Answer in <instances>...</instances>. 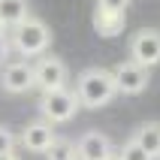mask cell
I'll return each mask as SVG.
<instances>
[{"label": "cell", "mask_w": 160, "mask_h": 160, "mask_svg": "<svg viewBox=\"0 0 160 160\" xmlns=\"http://www.w3.org/2000/svg\"><path fill=\"white\" fill-rule=\"evenodd\" d=\"M115 94H118V88H115L112 72H109V70H100V67L85 70L79 76V82H76V97H79V106H85V109L106 106Z\"/></svg>", "instance_id": "6da1fadb"}, {"label": "cell", "mask_w": 160, "mask_h": 160, "mask_svg": "<svg viewBox=\"0 0 160 160\" xmlns=\"http://www.w3.org/2000/svg\"><path fill=\"white\" fill-rule=\"evenodd\" d=\"M52 42V33H48V27L39 21V18H30L27 15L21 24L12 27V45H15L18 54H24V58H33V54H42Z\"/></svg>", "instance_id": "7a4b0ae2"}, {"label": "cell", "mask_w": 160, "mask_h": 160, "mask_svg": "<svg viewBox=\"0 0 160 160\" xmlns=\"http://www.w3.org/2000/svg\"><path fill=\"white\" fill-rule=\"evenodd\" d=\"M39 109H42V115H45L48 124H67L79 112V97L70 88H54V91H45L42 94Z\"/></svg>", "instance_id": "3957f363"}, {"label": "cell", "mask_w": 160, "mask_h": 160, "mask_svg": "<svg viewBox=\"0 0 160 160\" xmlns=\"http://www.w3.org/2000/svg\"><path fill=\"white\" fill-rule=\"evenodd\" d=\"M130 61L145 67V70H151L154 63H160V33L157 30L145 27V30H139L130 39Z\"/></svg>", "instance_id": "277c9868"}, {"label": "cell", "mask_w": 160, "mask_h": 160, "mask_svg": "<svg viewBox=\"0 0 160 160\" xmlns=\"http://www.w3.org/2000/svg\"><path fill=\"white\" fill-rule=\"evenodd\" d=\"M33 85L42 94L54 88H67V63L61 58H39L33 67Z\"/></svg>", "instance_id": "5b68a950"}, {"label": "cell", "mask_w": 160, "mask_h": 160, "mask_svg": "<svg viewBox=\"0 0 160 160\" xmlns=\"http://www.w3.org/2000/svg\"><path fill=\"white\" fill-rule=\"evenodd\" d=\"M112 79H115L118 94H130V97L133 94H142L148 88V70L139 67V63H133V61L118 63L115 70H112Z\"/></svg>", "instance_id": "8992f818"}, {"label": "cell", "mask_w": 160, "mask_h": 160, "mask_svg": "<svg viewBox=\"0 0 160 160\" xmlns=\"http://www.w3.org/2000/svg\"><path fill=\"white\" fill-rule=\"evenodd\" d=\"M0 85L9 94H24L33 88V67L24 61H12L0 70Z\"/></svg>", "instance_id": "52a82bcc"}, {"label": "cell", "mask_w": 160, "mask_h": 160, "mask_svg": "<svg viewBox=\"0 0 160 160\" xmlns=\"http://www.w3.org/2000/svg\"><path fill=\"white\" fill-rule=\"evenodd\" d=\"M72 151H76V160H103V157L112 154V142H109L106 133L88 130L79 142L72 145Z\"/></svg>", "instance_id": "ba28073f"}, {"label": "cell", "mask_w": 160, "mask_h": 160, "mask_svg": "<svg viewBox=\"0 0 160 160\" xmlns=\"http://www.w3.org/2000/svg\"><path fill=\"white\" fill-rule=\"evenodd\" d=\"M54 142V124L48 121H36V124H27L24 133H21V145L33 154H45L48 145Z\"/></svg>", "instance_id": "9c48e42d"}, {"label": "cell", "mask_w": 160, "mask_h": 160, "mask_svg": "<svg viewBox=\"0 0 160 160\" xmlns=\"http://www.w3.org/2000/svg\"><path fill=\"white\" fill-rule=\"evenodd\" d=\"M124 18L127 12H109V9H94V30L100 36H118L124 30Z\"/></svg>", "instance_id": "30bf717a"}, {"label": "cell", "mask_w": 160, "mask_h": 160, "mask_svg": "<svg viewBox=\"0 0 160 160\" xmlns=\"http://www.w3.org/2000/svg\"><path fill=\"white\" fill-rule=\"evenodd\" d=\"M133 142L142 148L148 157H160V124L151 121V124H142L133 133Z\"/></svg>", "instance_id": "8fae6325"}, {"label": "cell", "mask_w": 160, "mask_h": 160, "mask_svg": "<svg viewBox=\"0 0 160 160\" xmlns=\"http://www.w3.org/2000/svg\"><path fill=\"white\" fill-rule=\"evenodd\" d=\"M27 15H30L27 0H0V21H3V27L21 24Z\"/></svg>", "instance_id": "7c38bea8"}, {"label": "cell", "mask_w": 160, "mask_h": 160, "mask_svg": "<svg viewBox=\"0 0 160 160\" xmlns=\"http://www.w3.org/2000/svg\"><path fill=\"white\" fill-rule=\"evenodd\" d=\"M48 160H76V151H72V142H67V139H58L54 136V142L48 145Z\"/></svg>", "instance_id": "4fadbf2b"}, {"label": "cell", "mask_w": 160, "mask_h": 160, "mask_svg": "<svg viewBox=\"0 0 160 160\" xmlns=\"http://www.w3.org/2000/svg\"><path fill=\"white\" fill-rule=\"evenodd\" d=\"M115 157H118V160H154V157H148V154H145L142 148L133 142V139H127V142H124V148H121Z\"/></svg>", "instance_id": "5bb4252c"}, {"label": "cell", "mask_w": 160, "mask_h": 160, "mask_svg": "<svg viewBox=\"0 0 160 160\" xmlns=\"http://www.w3.org/2000/svg\"><path fill=\"white\" fill-rule=\"evenodd\" d=\"M12 148H15V136H12V130L0 127V154H9Z\"/></svg>", "instance_id": "9a60e30c"}, {"label": "cell", "mask_w": 160, "mask_h": 160, "mask_svg": "<svg viewBox=\"0 0 160 160\" xmlns=\"http://www.w3.org/2000/svg\"><path fill=\"white\" fill-rule=\"evenodd\" d=\"M100 9H109V12H127L130 0H97Z\"/></svg>", "instance_id": "2e32d148"}, {"label": "cell", "mask_w": 160, "mask_h": 160, "mask_svg": "<svg viewBox=\"0 0 160 160\" xmlns=\"http://www.w3.org/2000/svg\"><path fill=\"white\" fill-rule=\"evenodd\" d=\"M0 160H18V154H12V151H9V154H0Z\"/></svg>", "instance_id": "e0dca14e"}, {"label": "cell", "mask_w": 160, "mask_h": 160, "mask_svg": "<svg viewBox=\"0 0 160 160\" xmlns=\"http://www.w3.org/2000/svg\"><path fill=\"white\" fill-rule=\"evenodd\" d=\"M3 33H6V27H3V21H0V39H3Z\"/></svg>", "instance_id": "ac0fdd59"}, {"label": "cell", "mask_w": 160, "mask_h": 160, "mask_svg": "<svg viewBox=\"0 0 160 160\" xmlns=\"http://www.w3.org/2000/svg\"><path fill=\"white\" fill-rule=\"evenodd\" d=\"M103 160H118V157H115V154H109V157H103Z\"/></svg>", "instance_id": "d6986e66"}]
</instances>
